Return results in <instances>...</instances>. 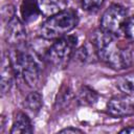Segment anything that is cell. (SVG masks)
Masks as SVG:
<instances>
[{"label":"cell","instance_id":"obj_1","mask_svg":"<svg viewBox=\"0 0 134 134\" xmlns=\"http://www.w3.org/2000/svg\"><path fill=\"white\" fill-rule=\"evenodd\" d=\"M117 38L99 28L94 34L92 43L99 60L113 69L121 70L131 65L132 53L130 48L120 44Z\"/></svg>","mask_w":134,"mask_h":134},{"label":"cell","instance_id":"obj_2","mask_svg":"<svg viewBox=\"0 0 134 134\" xmlns=\"http://www.w3.org/2000/svg\"><path fill=\"white\" fill-rule=\"evenodd\" d=\"M16 75H21L28 87H37L40 82L41 69L35 54L24 45L19 48H14L9 54Z\"/></svg>","mask_w":134,"mask_h":134},{"label":"cell","instance_id":"obj_3","mask_svg":"<svg viewBox=\"0 0 134 134\" xmlns=\"http://www.w3.org/2000/svg\"><path fill=\"white\" fill-rule=\"evenodd\" d=\"M79 23V17L74 9L66 8L51 17L42 23L39 29V34L43 39L57 40L64 36H67Z\"/></svg>","mask_w":134,"mask_h":134},{"label":"cell","instance_id":"obj_4","mask_svg":"<svg viewBox=\"0 0 134 134\" xmlns=\"http://www.w3.org/2000/svg\"><path fill=\"white\" fill-rule=\"evenodd\" d=\"M77 38L75 36L67 35L57 39L48 48L46 59L54 67H63L71 59L75 51Z\"/></svg>","mask_w":134,"mask_h":134},{"label":"cell","instance_id":"obj_5","mask_svg":"<svg viewBox=\"0 0 134 134\" xmlns=\"http://www.w3.org/2000/svg\"><path fill=\"white\" fill-rule=\"evenodd\" d=\"M127 19V9L119 4H112L104 12L100 18V29L119 37L120 34H124V25Z\"/></svg>","mask_w":134,"mask_h":134},{"label":"cell","instance_id":"obj_6","mask_svg":"<svg viewBox=\"0 0 134 134\" xmlns=\"http://www.w3.org/2000/svg\"><path fill=\"white\" fill-rule=\"evenodd\" d=\"M4 38L12 49L26 45L25 27L23 25V22L16 15L6 20V24L4 27Z\"/></svg>","mask_w":134,"mask_h":134},{"label":"cell","instance_id":"obj_7","mask_svg":"<svg viewBox=\"0 0 134 134\" xmlns=\"http://www.w3.org/2000/svg\"><path fill=\"white\" fill-rule=\"evenodd\" d=\"M107 112L115 118H122L134 113V104L122 96H114L107 103Z\"/></svg>","mask_w":134,"mask_h":134},{"label":"cell","instance_id":"obj_8","mask_svg":"<svg viewBox=\"0 0 134 134\" xmlns=\"http://www.w3.org/2000/svg\"><path fill=\"white\" fill-rule=\"evenodd\" d=\"M16 75L12 60L9 54H4L1 62V91L2 94L7 93L14 83V77Z\"/></svg>","mask_w":134,"mask_h":134},{"label":"cell","instance_id":"obj_9","mask_svg":"<svg viewBox=\"0 0 134 134\" xmlns=\"http://www.w3.org/2000/svg\"><path fill=\"white\" fill-rule=\"evenodd\" d=\"M67 0H38L40 13L45 17H51L67 8Z\"/></svg>","mask_w":134,"mask_h":134},{"label":"cell","instance_id":"obj_10","mask_svg":"<svg viewBox=\"0 0 134 134\" xmlns=\"http://www.w3.org/2000/svg\"><path fill=\"white\" fill-rule=\"evenodd\" d=\"M32 131H34V129H32L31 120H30L29 116L27 115V113L17 112L15 117H14L10 133L12 134H15V133H32Z\"/></svg>","mask_w":134,"mask_h":134},{"label":"cell","instance_id":"obj_11","mask_svg":"<svg viewBox=\"0 0 134 134\" xmlns=\"http://www.w3.org/2000/svg\"><path fill=\"white\" fill-rule=\"evenodd\" d=\"M20 12L24 22H31L36 20L39 14H41L38 6V0H23Z\"/></svg>","mask_w":134,"mask_h":134},{"label":"cell","instance_id":"obj_12","mask_svg":"<svg viewBox=\"0 0 134 134\" xmlns=\"http://www.w3.org/2000/svg\"><path fill=\"white\" fill-rule=\"evenodd\" d=\"M42 106H43V98L39 92L32 91L26 95L24 99V108L27 113L36 115L39 113Z\"/></svg>","mask_w":134,"mask_h":134},{"label":"cell","instance_id":"obj_13","mask_svg":"<svg viewBox=\"0 0 134 134\" xmlns=\"http://www.w3.org/2000/svg\"><path fill=\"white\" fill-rule=\"evenodd\" d=\"M115 84L121 93L128 96H134V73H129L117 77Z\"/></svg>","mask_w":134,"mask_h":134},{"label":"cell","instance_id":"obj_14","mask_svg":"<svg viewBox=\"0 0 134 134\" xmlns=\"http://www.w3.org/2000/svg\"><path fill=\"white\" fill-rule=\"evenodd\" d=\"M98 98L97 93L87 86H83L77 91V102L83 106L93 105Z\"/></svg>","mask_w":134,"mask_h":134},{"label":"cell","instance_id":"obj_15","mask_svg":"<svg viewBox=\"0 0 134 134\" xmlns=\"http://www.w3.org/2000/svg\"><path fill=\"white\" fill-rule=\"evenodd\" d=\"M104 1L105 0H82V7L86 12L94 13L103 5Z\"/></svg>","mask_w":134,"mask_h":134},{"label":"cell","instance_id":"obj_16","mask_svg":"<svg viewBox=\"0 0 134 134\" xmlns=\"http://www.w3.org/2000/svg\"><path fill=\"white\" fill-rule=\"evenodd\" d=\"M124 34L130 41L134 42V16L129 17L126 20L124 25Z\"/></svg>","mask_w":134,"mask_h":134},{"label":"cell","instance_id":"obj_17","mask_svg":"<svg viewBox=\"0 0 134 134\" xmlns=\"http://www.w3.org/2000/svg\"><path fill=\"white\" fill-rule=\"evenodd\" d=\"M60 133H67V134H69V133H83V131L80 130V129H77V128L69 127V128H66V129L61 130Z\"/></svg>","mask_w":134,"mask_h":134},{"label":"cell","instance_id":"obj_18","mask_svg":"<svg viewBox=\"0 0 134 134\" xmlns=\"http://www.w3.org/2000/svg\"><path fill=\"white\" fill-rule=\"evenodd\" d=\"M120 133H130V134H134V126H129L127 128H124L122 130H120Z\"/></svg>","mask_w":134,"mask_h":134}]
</instances>
